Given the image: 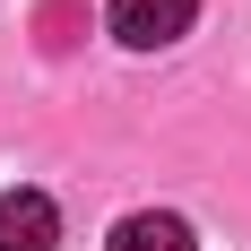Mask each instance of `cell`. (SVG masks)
I'll return each instance as SVG.
<instances>
[{
	"mask_svg": "<svg viewBox=\"0 0 251 251\" xmlns=\"http://www.w3.org/2000/svg\"><path fill=\"white\" fill-rule=\"evenodd\" d=\"M61 243V208L44 191H0V251H52Z\"/></svg>",
	"mask_w": 251,
	"mask_h": 251,
	"instance_id": "2",
	"label": "cell"
},
{
	"mask_svg": "<svg viewBox=\"0 0 251 251\" xmlns=\"http://www.w3.org/2000/svg\"><path fill=\"white\" fill-rule=\"evenodd\" d=\"M104 251H200V243H191V226H182L174 208H139V217L113 226V243H104Z\"/></svg>",
	"mask_w": 251,
	"mask_h": 251,
	"instance_id": "3",
	"label": "cell"
},
{
	"mask_svg": "<svg viewBox=\"0 0 251 251\" xmlns=\"http://www.w3.org/2000/svg\"><path fill=\"white\" fill-rule=\"evenodd\" d=\"M104 18H113V35H122L130 52H165V44H182V35H191L200 0H113Z\"/></svg>",
	"mask_w": 251,
	"mask_h": 251,
	"instance_id": "1",
	"label": "cell"
}]
</instances>
